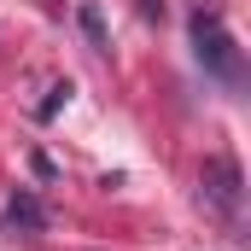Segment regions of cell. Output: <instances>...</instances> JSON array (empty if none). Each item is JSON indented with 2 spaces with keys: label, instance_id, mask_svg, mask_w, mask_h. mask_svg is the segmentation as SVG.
<instances>
[{
  "label": "cell",
  "instance_id": "6da1fadb",
  "mask_svg": "<svg viewBox=\"0 0 251 251\" xmlns=\"http://www.w3.org/2000/svg\"><path fill=\"white\" fill-rule=\"evenodd\" d=\"M187 35H193V59L204 64L216 82L240 88L246 59H240V41H234V29H228L222 0H193V12H187Z\"/></svg>",
  "mask_w": 251,
  "mask_h": 251
},
{
  "label": "cell",
  "instance_id": "7a4b0ae2",
  "mask_svg": "<svg viewBox=\"0 0 251 251\" xmlns=\"http://www.w3.org/2000/svg\"><path fill=\"white\" fill-rule=\"evenodd\" d=\"M199 199L210 216H222L228 228L240 222V204H246V176H240V158L234 152H210L204 170H199Z\"/></svg>",
  "mask_w": 251,
  "mask_h": 251
},
{
  "label": "cell",
  "instance_id": "3957f363",
  "mask_svg": "<svg viewBox=\"0 0 251 251\" xmlns=\"http://www.w3.org/2000/svg\"><path fill=\"white\" fill-rule=\"evenodd\" d=\"M0 216H6V228H12V234H41V228H47V204H41L29 187H18V193H12Z\"/></svg>",
  "mask_w": 251,
  "mask_h": 251
},
{
  "label": "cell",
  "instance_id": "277c9868",
  "mask_svg": "<svg viewBox=\"0 0 251 251\" xmlns=\"http://www.w3.org/2000/svg\"><path fill=\"white\" fill-rule=\"evenodd\" d=\"M76 24H82V35H88V47H94V53H111L105 18H100V6H94V0H82V6H76Z\"/></svg>",
  "mask_w": 251,
  "mask_h": 251
},
{
  "label": "cell",
  "instance_id": "5b68a950",
  "mask_svg": "<svg viewBox=\"0 0 251 251\" xmlns=\"http://www.w3.org/2000/svg\"><path fill=\"white\" fill-rule=\"evenodd\" d=\"M70 94H76V88H70V82H53V88H47V100H41V111H35V117H41V123H53V117H59L64 105H70Z\"/></svg>",
  "mask_w": 251,
  "mask_h": 251
},
{
  "label": "cell",
  "instance_id": "8992f818",
  "mask_svg": "<svg viewBox=\"0 0 251 251\" xmlns=\"http://www.w3.org/2000/svg\"><path fill=\"white\" fill-rule=\"evenodd\" d=\"M140 18H164V0H140Z\"/></svg>",
  "mask_w": 251,
  "mask_h": 251
}]
</instances>
